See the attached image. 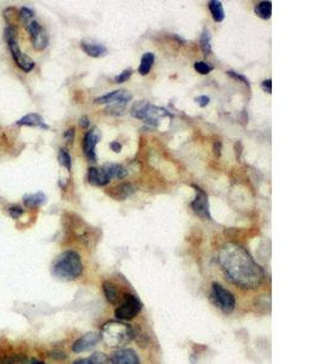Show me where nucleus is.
Here are the masks:
<instances>
[{
    "instance_id": "obj_20",
    "label": "nucleus",
    "mask_w": 324,
    "mask_h": 364,
    "mask_svg": "<svg viewBox=\"0 0 324 364\" xmlns=\"http://www.w3.org/2000/svg\"><path fill=\"white\" fill-rule=\"evenodd\" d=\"M208 7H209L211 16L215 22H222L225 19V10L222 6V2L219 0H210L208 2Z\"/></svg>"
},
{
    "instance_id": "obj_18",
    "label": "nucleus",
    "mask_w": 324,
    "mask_h": 364,
    "mask_svg": "<svg viewBox=\"0 0 324 364\" xmlns=\"http://www.w3.org/2000/svg\"><path fill=\"white\" fill-rule=\"evenodd\" d=\"M103 169L107 172V176L110 177V180L112 179H119L123 180L127 177L128 172L124 167L119 164H106L103 165Z\"/></svg>"
},
{
    "instance_id": "obj_10",
    "label": "nucleus",
    "mask_w": 324,
    "mask_h": 364,
    "mask_svg": "<svg viewBox=\"0 0 324 364\" xmlns=\"http://www.w3.org/2000/svg\"><path fill=\"white\" fill-rule=\"evenodd\" d=\"M7 44H9L10 53H11L12 58H14L15 62H16L17 67H19V69H22L23 72H26V73H29L31 71H33L36 63H34V61L32 60L29 56H27L26 54L22 53L19 44H17L16 39H14V40H9L7 41Z\"/></svg>"
},
{
    "instance_id": "obj_23",
    "label": "nucleus",
    "mask_w": 324,
    "mask_h": 364,
    "mask_svg": "<svg viewBox=\"0 0 324 364\" xmlns=\"http://www.w3.org/2000/svg\"><path fill=\"white\" fill-rule=\"evenodd\" d=\"M255 14L258 15L260 19H271L272 15V2L268 0L265 1H260L255 5Z\"/></svg>"
},
{
    "instance_id": "obj_4",
    "label": "nucleus",
    "mask_w": 324,
    "mask_h": 364,
    "mask_svg": "<svg viewBox=\"0 0 324 364\" xmlns=\"http://www.w3.org/2000/svg\"><path fill=\"white\" fill-rule=\"evenodd\" d=\"M130 115L136 119L145 120L146 124L152 126H158L159 119L163 117H172L167 110L162 107H157L146 101H138L133 106L130 111Z\"/></svg>"
},
{
    "instance_id": "obj_38",
    "label": "nucleus",
    "mask_w": 324,
    "mask_h": 364,
    "mask_svg": "<svg viewBox=\"0 0 324 364\" xmlns=\"http://www.w3.org/2000/svg\"><path fill=\"white\" fill-rule=\"evenodd\" d=\"M79 125H80L81 129H88L90 126V119L86 115H84L79 119Z\"/></svg>"
},
{
    "instance_id": "obj_36",
    "label": "nucleus",
    "mask_w": 324,
    "mask_h": 364,
    "mask_svg": "<svg viewBox=\"0 0 324 364\" xmlns=\"http://www.w3.org/2000/svg\"><path fill=\"white\" fill-rule=\"evenodd\" d=\"M212 150H214V154L216 155L217 158L221 157V150H222V143L221 141L216 140L214 142V146H212Z\"/></svg>"
},
{
    "instance_id": "obj_3",
    "label": "nucleus",
    "mask_w": 324,
    "mask_h": 364,
    "mask_svg": "<svg viewBox=\"0 0 324 364\" xmlns=\"http://www.w3.org/2000/svg\"><path fill=\"white\" fill-rule=\"evenodd\" d=\"M100 336L110 347L122 348L133 339V330L128 324L111 321L102 326Z\"/></svg>"
},
{
    "instance_id": "obj_35",
    "label": "nucleus",
    "mask_w": 324,
    "mask_h": 364,
    "mask_svg": "<svg viewBox=\"0 0 324 364\" xmlns=\"http://www.w3.org/2000/svg\"><path fill=\"white\" fill-rule=\"evenodd\" d=\"M74 134H76V131H74V128H69L68 130L66 131L65 135H63V137H65V140L67 141L68 143H73L74 141Z\"/></svg>"
},
{
    "instance_id": "obj_11",
    "label": "nucleus",
    "mask_w": 324,
    "mask_h": 364,
    "mask_svg": "<svg viewBox=\"0 0 324 364\" xmlns=\"http://www.w3.org/2000/svg\"><path fill=\"white\" fill-rule=\"evenodd\" d=\"M131 94L127 90H115L113 93L106 94V95L97 97L95 100V103L97 105H114V103H125L130 102Z\"/></svg>"
},
{
    "instance_id": "obj_22",
    "label": "nucleus",
    "mask_w": 324,
    "mask_h": 364,
    "mask_svg": "<svg viewBox=\"0 0 324 364\" xmlns=\"http://www.w3.org/2000/svg\"><path fill=\"white\" fill-rule=\"evenodd\" d=\"M153 63H154V55L152 53L143 54L142 57H141L140 67H138V73L141 76H147L151 69H152Z\"/></svg>"
},
{
    "instance_id": "obj_39",
    "label": "nucleus",
    "mask_w": 324,
    "mask_h": 364,
    "mask_svg": "<svg viewBox=\"0 0 324 364\" xmlns=\"http://www.w3.org/2000/svg\"><path fill=\"white\" fill-rule=\"evenodd\" d=\"M110 147H111V150H112L114 153H120V151H122V145H120L119 142H117V141H113V142H111Z\"/></svg>"
},
{
    "instance_id": "obj_15",
    "label": "nucleus",
    "mask_w": 324,
    "mask_h": 364,
    "mask_svg": "<svg viewBox=\"0 0 324 364\" xmlns=\"http://www.w3.org/2000/svg\"><path fill=\"white\" fill-rule=\"evenodd\" d=\"M88 180L91 185L98 186V187H103V186L108 185L111 182L110 177L107 176L103 168H101V169L94 167L90 168L88 172Z\"/></svg>"
},
{
    "instance_id": "obj_7",
    "label": "nucleus",
    "mask_w": 324,
    "mask_h": 364,
    "mask_svg": "<svg viewBox=\"0 0 324 364\" xmlns=\"http://www.w3.org/2000/svg\"><path fill=\"white\" fill-rule=\"evenodd\" d=\"M26 29L29 36H31L32 44H33V48L36 50L41 51L46 49L49 44V36L45 29H44V27L38 21H36V19L29 21L26 24Z\"/></svg>"
},
{
    "instance_id": "obj_32",
    "label": "nucleus",
    "mask_w": 324,
    "mask_h": 364,
    "mask_svg": "<svg viewBox=\"0 0 324 364\" xmlns=\"http://www.w3.org/2000/svg\"><path fill=\"white\" fill-rule=\"evenodd\" d=\"M226 73L229 74V77H232L233 79H237V80L242 81V83L246 84L248 88H250V81H249V79L247 78L246 76H243V74H241V73H237V72H234V71H227Z\"/></svg>"
},
{
    "instance_id": "obj_12",
    "label": "nucleus",
    "mask_w": 324,
    "mask_h": 364,
    "mask_svg": "<svg viewBox=\"0 0 324 364\" xmlns=\"http://www.w3.org/2000/svg\"><path fill=\"white\" fill-rule=\"evenodd\" d=\"M100 340H101L100 334L88 333V334H85V335L81 336V338H79L78 340H76V343L72 345V351L76 353L85 352V351H89L93 347H95Z\"/></svg>"
},
{
    "instance_id": "obj_37",
    "label": "nucleus",
    "mask_w": 324,
    "mask_h": 364,
    "mask_svg": "<svg viewBox=\"0 0 324 364\" xmlns=\"http://www.w3.org/2000/svg\"><path fill=\"white\" fill-rule=\"evenodd\" d=\"M261 88H262V90L265 91V93L271 94L272 93V80H271V79H266V80L262 81Z\"/></svg>"
},
{
    "instance_id": "obj_33",
    "label": "nucleus",
    "mask_w": 324,
    "mask_h": 364,
    "mask_svg": "<svg viewBox=\"0 0 324 364\" xmlns=\"http://www.w3.org/2000/svg\"><path fill=\"white\" fill-rule=\"evenodd\" d=\"M16 36H17V29L15 28L14 26H7L6 28H5L4 38L6 41L14 40V39H16Z\"/></svg>"
},
{
    "instance_id": "obj_13",
    "label": "nucleus",
    "mask_w": 324,
    "mask_h": 364,
    "mask_svg": "<svg viewBox=\"0 0 324 364\" xmlns=\"http://www.w3.org/2000/svg\"><path fill=\"white\" fill-rule=\"evenodd\" d=\"M113 364H140L137 353L131 348H120L111 357Z\"/></svg>"
},
{
    "instance_id": "obj_26",
    "label": "nucleus",
    "mask_w": 324,
    "mask_h": 364,
    "mask_svg": "<svg viewBox=\"0 0 324 364\" xmlns=\"http://www.w3.org/2000/svg\"><path fill=\"white\" fill-rule=\"evenodd\" d=\"M58 162L62 167H65L68 172H71L72 169V158L71 154L68 153V151L66 148H61L60 152H58Z\"/></svg>"
},
{
    "instance_id": "obj_30",
    "label": "nucleus",
    "mask_w": 324,
    "mask_h": 364,
    "mask_svg": "<svg viewBox=\"0 0 324 364\" xmlns=\"http://www.w3.org/2000/svg\"><path fill=\"white\" fill-rule=\"evenodd\" d=\"M131 76H133V69H131V68L124 69V71H123L122 73H119L117 77H115L114 81H115V83H118V84L125 83V81H127V80H129Z\"/></svg>"
},
{
    "instance_id": "obj_41",
    "label": "nucleus",
    "mask_w": 324,
    "mask_h": 364,
    "mask_svg": "<svg viewBox=\"0 0 324 364\" xmlns=\"http://www.w3.org/2000/svg\"><path fill=\"white\" fill-rule=\"evenodd\" d=\"M73 364H91L89 358H80V360H76Z\"/></svg>"
},
{
    "instance_id": "obj_16",
    "label": "nucleus",
    "mask_w": 324,
    "mask_h": 364,
    "mask_svg": "<svg viewBox=\"0 0 324 364\" xmlns=\"http://www.w3.org/2000/svg\"><path fill=\"white\" fill-rule=\"evenodd\" d=\"M133 192H135V190H133V185H130V183H120V185L113 187L111 191H107L108 194L114 198L115 200L127 199Z\"/></svg>"
},
{
    "instance_id": "obj_25",
    "label": "nucleus",
    "mask_w": 324,
    "mask_h": 364,
    "mask_svg": "<svg viewBox=\"0 0 324 364\" xmlns=\"http://www.w3.org/2000/svg\"><path fill=\"white\" fill-rule=\"evenodd\" d=\"M0 364H29L22 355H9L0 357Z\"/></svg>"
},
{
    "instance_id": "obj_5",
    "label": "nucleus",
    "mask_w": 324,
    "mask_h": 364,
    "mask_svg": "<svg viewBox=\"0 0 324 364\" xmlns=\"http://www.w3.org/2000/svg\"><path fill=\"white\" fill-rule=\"evenodd\" d=\"M211 295L215 304L225 312V313H231L236 307V299L234 295L229 290L225 289L221 284L212 283Z\"/></svg>"
},
{
    "instance_id": "obj_14",
    "label": "nucleus",
    "mask_w": 324,
    "mask_h": 364,
    "mask_svg": "<svg viewBox=\"0 0 324 364\" xmlns=\"http://www.w3.org/2000/svg\"><path fill=\"white\" fill-rule=\"evenodd\" d=\"M17 125L19 126H34V128H40L44 130H48L49 125L45 123V120L43 119L40 115L38 113H29L26 115L24 117H22L21 119L16 121Z\"/></svg>"
},
{
    "instance_id": "obj_40",
    "label": "nucleus",
    "mask_w": 324,
    "mask_h": 364,
    "mask_svg": "<svg viewBox=\"0 0 324 364\" xmlns=\"http://www.w3.org/2000/svg\"><path fill=\"white\" fill-rule=\"evenodd\" d=\"M50 356H51V357H54V358H57V360H61V358H66L65 353H63V352H57V351H56V352H53Z\"/></svg>"
},
{
    "instance_id": "obj_8",
    "label": "nucleus",
    "mask_w": 324,
    "mask_h": 364,
    "mask_svg": "<svg viewBox=\"0 0 324 364\" xmlns=\"http://www.w3.org/2000/svg\"><path fill=\"white\" fill-rule=\"evenodd\" d=\"M195 190V198L193 202L191 203L192 210L202 217L203 220H211V214H210V207H209V197L207 193L198 186H193Z\"/></svg>"
},
{
    "instance_id": "obj_34",
    "label": "nucleus",
    "mask_w": 324,
    "mask_h": 364,
    "mask_svg": "<svg viewBox=\"0 0 324 364\" xmlns=\"http://www.w3.org/2000/svg\"><path fill=\"white\" fill-rule=\"evenodd\" d=\"M194 101L200 106V107H207L210 102V98L208 97V96L203 95V96H198V97H195Z\"/></svg>"
},
{
    "instance_id": "obj_6",
    "label": "nucleus",
    "mask_w": 324,
    "mask_h": 364,
    "mask_svg": "<svg viewBox=\"0 0 324 364\" xmlns=\"http://www.w3.org/2000/svg\"><path fill=\"white\" fill-rule=\"evenodd\" d=\"M141 309H142V303L140 299L133 294H125L123 304L115 309V317L120 321H130L137 316Z\"/></svg>"
},
{
    "instance_id": "obj_1",
    "label": "nucleus",
    "mask_w": 324,
    "mask_h": 364,
    "mask_svg": "<svg viewBox=\"0 0 324 364\" xmlns=\"http://www.w3.org/2000/svg\"><path fill=\"white\" fill-rule=\"evenodd\" d=\"M219 264L229 281L243 289H256L265 279V272L242 245L227 243L219 251Z\"/></svg>"
},
{
    "instance_id": "obj_42",
    "label": "nucleus",
    "mask_w": 324,
    "mask_h": 364,
    "mask_svg": "<svg viewBox=\"0 0 324 364\" xmlns=\"http://www.w3.org/2000/svg\"><path fill=\"white\" fill-rule=\"evenodd\" d=\"M29 364H45V363L41 362V361L36 360V358H33V360H31V362H29Z\"/></svg>"
},
{
    "instance_id": "obj_31",
    "label": "nucleus",
    "mask_w": 324,
    "mask_h": 364,
    "mask_svg": "<svg viewBox=\"0 0 324 364\" xmlns=\"http://www.w3.org/2000/svg\"><path fill=\"white\" fill-rule=\"evenodd\" d=\"M7 211H9L10 216H11L12 219L17 220V219H19V217H21L22 215H23L24 210L22 209V208L19 207V205H11V207L7 208Z\"/></svg>"
},
{
    "instance_id": "obj_2",
    "label": "nucleus",
    "mask_w": 324,
    "mask_h": 364,
    "mask_svg": "<svg viewBox=\"0 0 324 364\" xmlns=\"http://www.w3.org/2000/svg\"><path fill=\"white\" fill-rule=\"evenodd\" d=\"M51 272L63 281H73L83 273V262L80 255L74 250H66L54 261Z\"/></svg>"
},
{
    "instance_id": "obj_27",
    "label": "nucleus",
    "mask_w": 324,
    "mask_h": 364,
    "mask_svg": "<svg viewBox=\"0 0 324 364\" xmlns=\"http://www.w3.org/2000/svg\"><path fill=\"white\" fill-rule=\"evenodd\" d=\"M89 360H90L91 364H113L112 360H111L108 356H106L105 353H101V352L94 353V355L91 356Z\"/></svg>"
},
{
    "instance_id": "obj_29",
    "label": "nucleus",
    "mask_w": 324,
    "mask_h": 364,
    "mask_svg": "<svg viewBox=\"0 0 324 364\" xmlns=\"http://www.w3.org/2000/svg\"><path fill=\"white\" fill-rule=\"evenodd\" d=\"M194 69L195 71L198 72V73L203 74V76H205V74H209L210 72L214 69V67L210 66L208 62H204V61H199V62H195L194 63Z\"/></svg>"
},
{
    "instance_id": "obj_24",
    "label": "nucleus",
    "mask_w": 324,
    "mask_h": 364,
    "mask_svg": "<svg viewBox=\"0 0 324 364\" xmlns=\"http://www.w3.org/2000/svg\"><path fill=\"white\" fill-rule=\"evenodd\" d=\"M200 48H202L205 56L211 54V34L207 28L203 31L202 36H200Z\"/></svg>"
},
{
    "instance_id": "obj_19",
    "label": "nucleus",
    "mask_w": 324,
    "mask_h": 364,
    "mask_svg": "<svg viewBox=\"0 0 324 364\" xmlns=\"http://www.w3.org/2000/svg\"><path fill=\"white\" fill-rule=\"evenodd\" d=\"M46 202V195L43 192L26 194L23 197V204L27 208H38Z\"/></svg>"
},
{
    "instance_id": "obj_21",
    "label": "nucleus",
    "mask_w": 324,
    "mask_h": 364,
    "mask_svg": "<svg viewBox=\"0 0 324 364\" xmlns=\"http://www.w3.org/2000/svg\"><path fill=\"white\" fill-rule=\"evenodd\" d=\"M102 288H103V293H105V296H106V299H107L108 303L114 305L119 301V294H118V290L114 287V284L106 281V282H103Z\"/></svg>"
},
{
    "instance_id": "obj_17",
    "label": "nucleus",
    "mask_w": 324,
    "mask_h": 364,
    "mask_svg": "<svg viewBox=\"0 0 324 364\" xmlns=\"http://www.w3.org/2000/svg\"><path fill=\"white\" fill-rule=\"evenodd\" d=\"M80 48L84 53L91 57H101L107 54V48L102 44H93L86 43V41H80Z\"/></svg>"
},
{
    "instance_id": "obj_28",
    "label": "nucleus",
    "mask_w": 324,
    "mask_h": 364,
    "mask_svg": "<svg viewBox=\"0 0 324 364\" xmlns=\"http://www.w3.org/2000/svg\"><path fill=\"white\" fill-rule=\"evenodd\" d=\"M33 17H34V11L32 9H29V7H27V6H23L19 9V19H21L24 24H27L29 21H32Z\"/></svg>"
},
{
    "instance_id": "obj_9",
    "label": "nucleus",
    "mask_w": 324,
    "mask_h": 364,
    "mask_svg": "<svg viewBox=\"0 0 324 364\" xmlns=\"http://www.w3.org/2000/svg\"><path fill=\"white\" fill-rule=\"evenodd\" d=\"M100 138L101 134L97 128H93L84 135L83 152L89 162L96 163V160H97V157H96V146H97Z\"/></svg>"
}]
</instances>
